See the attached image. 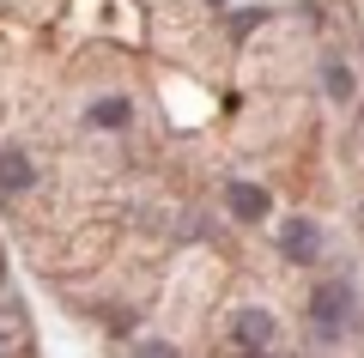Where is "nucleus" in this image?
<instances>
[{
  "instance_id": "f257e3e1",
  "label": "nucleus",
  "mask_w": 364,
  "mask_h": 358,
  "mask_svg": "<svg viewBox=\"0 0 364 358\" xmlns=\"http://www.w3.org/2000/svg\"><path fill=\"white\" fill-rule=\"evenodd\" d=\"M310 322H316L322 340H340V328L358 322V298H352V285H346V280L316 285V292H310Z\"/></svg>"
},
{
  "instance_id": "f03ea898",
  "label": "nucleus",
  "mask_w": 364,
  "mask_h": 358,
  "mask_svg": "<svg viewBox=\"0 0 364 358\" xmlns=\"http://www.w3.org/2000/svg\"><path fill=\"white\" fill-rule=\"evenodd\" d=\"M279 249H286V261L310 268V261L322 256V225H316V219H286V225H279Z\"/></svg>"
},
{
  "instance_id": "7ed1b4c3",
  "label": "nucleus",
  "mask_w": 364,
  "mask_h": 358,
  "mask_svg": "<svg viewBox=\"0 0 364 358\" xmlns=\"http://www.w3.org/2000/svg\"><path fill=\"white\" fill-rule=\"evenodd\" d=\"M231 340L243 346V352H261V346L273 340V310H255V304L237 310V316H231Z\"/></svg>"
},
{
  "instance_id": "20e7f679",
  "label": "nucleus",
  "mask_w": 364,
  "mask_h": 358,
  "mask_svg": "<svg viewBox=\"0 0 364 358\" xmlns=\"http://www.w3.org/2000/svg\"><path fill=\"white\" fill-rule=\"evenodd\" d=\"M25 189H37V164L18 146H0V194H25Z\"/></svg>"
},
{
  "instance_id": "39448f33",
  "label": "nucleus",
  "mask_w": 364,
  "mask_h": 358,
  "mask_svg": "<svg viewBox=\"0 0 364 358\" xmlns=\"http://www.w3.org/2000/svg\"><path fill=\"white\" fill-rule=\"evenodd\" d=\"M225 201H231V213L243 219V225L267 219V189H255V182H231V189H225Z\"/></svg>"
},
{
  "instance_id": "423d86ee",
  "label": "nucleus",
  "mask_w": 364,
  "mask_h": 358,
  "mask_svg": "<svg viewBox=\"0 0 364 358\" xmlns=\"http://www.w3.org/2000/svg\"><path fill=\"white\" fill-rule=\"evenodd\" d=\"M322 85H328V98H334V103H346V98H352V67L322 61Z\"/></svg>"
},
{
  "instance_id": "0eeeda50",
  "label": "nucleus",
  "mask_w": 364,
  "mask_h": 358,
  "mask_svg": "<svg viewBox=\"0 0 364 358\" xmlns=\"http://www.w3.org/2000/svg\"><path fill=\"white\" fill-rule=\"evenodd\" d=\"M128 98H104V103H91V122H97V128H122V122H128Z\"/></svg>"
},
{
  "instance_id": "6e6552de",
  "label": "nucleus",
  "mask_w": 364,
  "mask_h": 358,
  "mask_svg": "<svg viewBox=\"0 0 364 358\" xmlns=\"http://www.w3.org/2000/svg\"><path fill=\"white\" fill-rule=\"evenodd\" d=\"M128 358H176V352H170V346H158V340H146V346H134Z\"/></svg>"
},
{
  "instance_id": "1a4fd4ad",
  "label": "nucleus",
  "mask_w": 364,
  "mask_h": 358,
  "mask_svg": "<svg viewBox=\"0 0 364 358\" xmlns=\"http://www.w3.org/2000/svg\"><path fill=\"white\" fill-rule=\"evenodd\" d=\"M243 358H267V352H243Z\"/></svg>"
},
{
  "instance_id": "9d476101",
  "label": "nucleus",
  "mask_w": 364,
  "mask_h": 358,
  "mask_svg": "<svg viewBox=\"0 0 364 358\" xmlns=\"http://www.w3.org/2000/svg\"><path fill=\"white\" fill-rule=\"evenodd\" d=\"M0 358H6V340H0Z\"/></svg>"
}]
</instances>
